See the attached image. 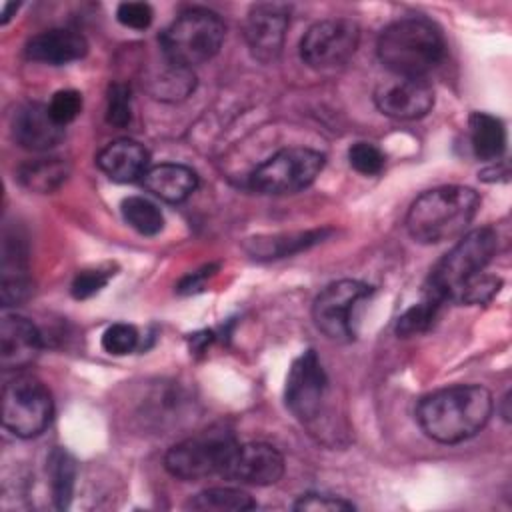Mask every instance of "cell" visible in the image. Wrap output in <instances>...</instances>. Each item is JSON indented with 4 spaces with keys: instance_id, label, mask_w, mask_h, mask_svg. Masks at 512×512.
Wrapping results in <instances>:
<instances>
[{
    "instance_id": "27",
    "label": "cell",
    "mask_w": 512,
    "mask_h": 512,
    "mask_svg": "<svg viewBox=\"0 0 512 512\" xmlns=\"http://www.w3.org/2000/svg\"><path fill=\"white\" fill-rule=\"evenodd\" d=\"M186 506L192 510H216V512L240 510L242 512V510L256 508V502L252 500L250 494L238 488H208L198 492L194 498H190Z\"/></svg>"
},
{
    "instance_id": "21",
    "label": "cell",
    "mask_w": 512,
    "mask_h": 512,
    "mask_svg": "<svg viewBox=\"0 0 512 512\" xmlns=\"http://www.w3.org/2000/svg\"><path fill=\"white\" fill-rule=\"evenodd\" d=\"M70 176V164L58 156H40L26 160L16 170V180L30 192L50 194Z\"/></svg>"
},
{
    "instance_id": "3",
    "label": "cell",
    "mask_w": 512,
    "mask_h": 512,
    "mask_svg": "<svg viewBox=\"0 0 512 512\" xmlns=\"http://www.w3.org/2000/svg\"><path fill=\"white\" fill-rule=\"evenodd\" d=\"M446 52L442 32L426 18H402L388 24L378 38V58L392 76L424 78Z\"/></svg>"
},
{
    "instance_id": "5",
    "label": "cell",
    "mask_w": 512,
    "mask_h": 512,
    "mask_svg": "<svg viewBox=\"0 0 512 512\" xmlns=\"http://www.w3.org/2000/svg\"><path fill=\"white\" fill-rule=\"evenodd\" d=\"M226 26L208 8L184 10L160 36V48L168 62L194 68L214 58L224 42Z\"/></svg>"
},
{
    "instance_id": "19",
    "label": "cell",
    "mask_w": 512,
    "mask_h": 512,
    "mask_svg": "<svg viewBox=\"0 0 512 512\" xmlns=\"http://www.w3.org/2000/svg\"><path fill=\"white\" fill-rule=\"evenodd\" d=\"M142 184L156 198L178 204L190 198L192 192L198 188V176L192 168L184 164L164 162L150 166L142 176Z\"/></svg>"
},
{
    "instance_id": "20",
    "label": "cell",
    "mask_w": 512,
    "mask_h": 512,
    "mask_svg": "<svg viewBox=\"0 0 512 512\" xmlns=\"http://www.w3.org/2000/svg\"><path fill=\"white\" fill-rule=\"evenodd\" d=\"M30 294L26 248L18 236H6L2 244V286L0 298L4 306H16Z\"/></svg>"
},
{
    "instance_id": "39",
    "label": "cell",
    "mask_w": 512,
    "mask_h": 512,
    "mask_svg": "<svg viewBox=\"0 0 512 512\" xmlns=\"http://www.w3.org/2000/svg\"><path fill=\"white\" fill-rule=\"evenodd\" d=\"M16 10H18L16 2H4L2 4V12H0V22L6 24L12 18V12H16Z\"/></svg>"
},
{
    "instance_id": "26",
    "label": "cell",
    "mask_w": 512,
    "mask_h": 512,
    "mask_svg": "<svg viewBox=\"0 0 512 512\" xmlns=\"http://www.w3.org/2000/svg\"><path fill=\"white\" fill-rule=\"evenodd\" d=\"M122 218L130 228L142 236H156L164 228V216L160 208L142 196H128L120 204Z\"/></svg>"
},
{
    "instance_id": "28",
    "label": "cell",
    "mask_w": 512,
    "mask_h": 512,
    "mask_svg": "<svg viewBox=\"0 0 512 512\" xmlns=\"http://www.w3.org/2000/svg\"><path fill=\"white\" fill-rule=\"evenodd\" d=\"M186 396L184 392L176 386H160L156 388L148 398H146V406L148 412L144 414L148 420H152L156 426L164 428V424H172L174 420L182 418L178 414H182L184 406H186Z\"/></svg>"
},
{
    "instance_id": "6",
    "label": "cell",
    "mask_w": 512,
    "mask_h": 512,
    "mask_svg": "<svg viewBox=\"0 0 512 512\" xmlns=\"http://www.w3.org/2000/svg\"><path fill=\"white\" fill-rule=\"evenodd\" d=\"M238 440L224 424L210 426L176 442L164 456V468L170 476L186 482L202 480L222 470L232 456Z\"/></svg>"
},
{
    "instance_id": "14",
    "label": "cell",
    "mask_w": 512,
    "mask_h": 512,
    "mask_svg": "<svg viewBox=\"0 0 512 512\" xmlns=\"http://www.w3.org/2000/svg\"><path fill=\"white\" fill-rule=\"evenodd\" d=\"M284 474V456L266 442L238 444L228 458L222 476L232 482L270 486Z\"/></svg>"
},
{
    "instance_id": "13",
    "label": "cell",
    "mask_w": 512,
    "mask_h": 512,
    "mask_svg": "<svg viewBox=\"0 0 512 512\" xmlns=\"http://www.w3.org/2000/svg\"><path fill=\"white\" fill-rule=\"evenodd\" d=\"M376 108L396 120H416L434 106V90L426 78L394 76L374 90Z\"/></svg>"
},
{
    "instance_id": "30",
    "label": "cell",
    "mask_w": 512,
    "mask_h": 512,
    "mask_svg": "<svg viewBox=\"0 0 512 512\" xmlns=\"http://www.w3.org/2000/svg\"><path fill=\"white\" fill-rule=\"evenodd\" d=\"M132 118V92L128 84L114 82L108 86L106 98V120L116 128H124Z\"/></svg>"
},
{
    "instance_id": "9",
    "label": "cell",
    "mask_w": 512,
    "mask_h": 512,
    "mask_svg": "<svg viewBox=\"0 0 512 512\" xmlns=\"http://www.w3.org/2000/svg\"><path fill=\"white\" fill-rule=\"evenodd\" d=\"M372 294V286L360 280H338L328 284L312 304L316 328L334 342H352L358 306Z\"/></svg>"
},
{
    "instance_id": "18",
    "label": "cell",
    "mask_w": 512,
    "mask_h": 512,
    "mask_svg": "<svg viewBox=\"0 0 512 512\" xmlns=\"http://www.w3.org/2000/svg\"><path fill=\"white\" fill-rule=\"evenodd\" d=\"M88 52L86 38L70 28H52L32 36L26 42V56L36 62L60 66L84 58Z\"/></svg>"
},
{
    "instance_id": "17",
    "label": "cell",
    "mask_w": 512,
    "mask_h": 512,
    "mask_svg": "<svg viewBox=\"0 0 512 512\" xmlns=\"http://www.w3.org/2000/svg\"><path fill=\"white\" fill-rule=\"evenodd\" d=\"M96 164L110 180L126 184L142 180V176L150 168V154L140 142L130 138H118L98 152Z\"/></svg>"
},
{
    "instance_id": "33",
    "label": "cell",
    "mask_w": 512,
    "mask_h": 512,
    "mask_svg": "<svg viewBox=\"0 0 512 512\" xmlns=\"http://www.w3.org/2000/svg\"><path fill=\"white\" fill-rule=\"evenodd\" d=\"M138 330L132 324L126 322H116L108 326L102 334V348L108 354L114 356H124L130 354L138 346Z\"/></svg>"
},
{
    "instance_id": "4",
    "label": "cell",
    "mask_w": 512,
    "mask_h": 512,
    "mask_svg": "<svg viewBox=\"0 0 512 512\" xmlns=\"http://www.w3.org/2000/svg\"><path fill=\"white\" fill-rule=\"evenodd\" d=\"M498 248V234L492 226L474 228L440 258L432 268L424 294L440 300L442 304L458 296V292L490 264Z\"/></svg>"
},
{
    "instance_id": "8",
    "label": "cell",
    "mask_w": 512,
    "mask_h": 512,
    "mask_svg": "<svg viewBox=\"0 0 512 512\" xmlns=\"http://www.w3.org/2000/svg\"><path fill=\"white\" fill-rule=\"evenodd\" d=\"M326 156L318 150L292 146L264 160L250 174V188L258 194L282 196L308 188L322 172Z\"/></svg>"
},
{
    "instance_id": "16",
    "label": "cell",
    "mask_w": 512,
    "mask_h": 512,
    "mask_svg": "<svg viewBox=\"0 0 512 512\" xmlns=\"http://www.w3.org/2000/svg\"><path fill=\"white\" fill-rule=\"evenodd\" d=\"M42 348L38 328L20 314H4L0 320V366L22 370L30 366Z\"/></svg>"
},
{
    "instance_id": "25",
    "label": "cell",
    "mask_w": 512,
    "mask_h": 512,
    "mask_svg": "<svg viewBox=\"0 0 512 512\" xmlns=\"http://www.w3.org/2000/svg\"><path fill=\"white\" fill-rule=\"evenodd\" d=\"M322 238V232H300V234H284V236H270V238H250L246 242V250L254 258H280L292 254L308 244H314Z\"/></svg>"
},
{
    "instance_id": "31",
    "label": "cell",
    "mask_w": 512,
    "mask_h": 512,
    "mask_svg": "<svg viewBox=\"0 0 512 512\" xmlns=\"http://www.w3.org/2000/svg\"><path fill=\"white\" fill-rule=\"evenodd\" d=\"M114 276V268L110 264H104V266H94V268H86V270H80L74 280H72V286H70V292L76 300H86L94 294H98L106 284L108 280Z\"/></svg>"
},
{
    "instance_id": "10",
    "label": "cell",
    "mask_w": 512,
    "mask_h": 512,
    "mask_svg": "<svg viewBox=\"0 0 512 512\" xmlns=\"http://www.w3.org/2000/svg\"><path fill=\"white\" fill-rule=\"evenodd\" d=\"M360 42V28L348 18L320 20L308 28L300 42L302 60L316 70L342 66Z\"/></svg>"
},
{
    "instance_id": "12",
    "label": "cell",
    "mask_w": 512,
    "mask_h": 512,
    "mask_svg": "<svg viewBox=\"0 0 512 512\" xmlns=\"http://www.w3.org/2000/svg\"><path fill=\"white\" fill-rule=\"evenodd\" d=\"M290 24V8L280 2L254 4L244 22V38L258 62H274L284 46V36Z\"/></svg>"
},
{
    "instance_id": "7",
    "label": "cell",
    "mask_w": 512,
    "mask_h": 512,
    "mask_svg": "<svg viewBox=\"0 0 512 512\" xmlns=\"http://www.w3.org/2000/svg\"><path fill=\"white\" fill-rule=\"evenodd\" d=\"M54 414L50 390L34 376L18 374L2 388V424L18 438L42 434Z\"/></svg>"
},
{
    "instance_id": "38",
    "label": "cell",
    "mask_w": 512,
    "mask_h": 512,
    "mask_svg": "<svg viewBox=\"0 0 512 512\" xmlns=\"http://www.w3.org/2000/svg\"><path fill=\"white\" fill-rule=\"evenodd\" d=\"M208 276H212V268H210V266H206L204 270L192 272L190 276H186V278L178 284V292H182V294H190V292L200 290V288H202V284H204V280H206Z\"/></svg>"
},
{
    "instance_id": "37",
    "label": "cell",
    "mask_w": 512,
    "mask_h": 512,
    "mask_svg": "<svg viewBox=\"0 0 512 512\" xmlns=\"http://www.w3.org/2000/svg\"><path fill=\"white\" fill-rule=\"evenodd\" d=\"M116 18L126 28L146 30L152 24L154 12L146 2H122L116 10Z\"/></svg>"
},
{
    "instance_id": "24",
    "label": "cell",
    "mask_w": 512,
    "mask_h": 512,
    "mask_svg": "<svg viewBox=\"0 0 512 512\" xmlns=\"http://www.w3.org/2000/svg\"><path fill=\"white\" fill-rule=\"evenodd\" d=\"M52 500L58 510H66L70 506L74 484H76V460L64 448H54L46 460Z\"/></svg>"
},
{
    "instance_id": "40",
    "label": "cell",
    "mask_w": 512,
    "mask_h": 512,
    "mask_svg": "<svg viewBox=\"0 0 512 512\" xmlns=\"http://www.w3.org/2000/svg\"><path fill=\"white\" fill-rule=\"evenodd\" d=\"M502 404H504V410H502V418H504V420H510V410H508V404H510V394H506V396L502 398Z\"/></svg>"
},
{
    "instance_id": "36",
    "label": "cell",
    "mask_w": 512,
    "mask_h": 512,
    "mask_svg": "<svg viewBox=\"0 0 512 512\" xmlns=\"http://www.w3.org/2000/svg\"><path fill=\"white\" fill-rule=\"evenodd\" d=\"M356 506L344 498L330 496V494H318V492H308L302 494L294 502V510L300 512H350Z\"/></svg>"
},
{
    "instance_id": "11",
    "label": "cell",
    "mask_w": 512,
    "mask_h": 512,
    "mask_svg": "<svg viewBox=\"0 0 512 512\" xmlns=\"http://www.w3.org/2000/svg\"><path fill=\"white\" fill-rule=\"evenodd\" d=\"M326 372L314 350L302 352L290 366L284 386V402L288 410L302 422L318 416L326 392Z\"/></svg>"
},
{
    "instance_id": "22",
    "label": "cell",
    "mask_w": 512,
    "mask_h": 512,
    "mask_svg": "<svg viewBox=\"0 0 512 512\" xmlns=\"http://www.w3.org/2000/svg\"><path fill=\"white\" fill-rule=\"evenodd\" d=\"M470 144L480 160H498L506 148V130L500 118L486 112H472L468 118Z\"/></svg>"
},
{
    "instance_id": "34",
    "label": "cell",
    "mask_w": 512,
    "mask_h": 512,
    "mask_svg": "<svg viewBox=\"0 0 512 512\" xmlns=\"http://www.w3.org/2000/svg\"><path fill=\"white\" fill-rule=\"evenodd\" d=\"M48 110H50V116L60 124V126H66L70 124L82 110V94L78 90H72V88H66V90H58L50 104H48Z\"/></svg>"
},
{
    "instance_id": "2",
    "label": "cell",
    "mask_w": 512,
    "mask_h": 512,
    "mask_svg": "<svg viewBox=\"0 0 512 512\" xmlns=\"http://www.w3.org/2000/svg\"><path fill=\"white\" fill-rule=\"evenodd\" d=\"M480 206V196L468 186H438L422 192L408 208L406 230L420 244H440L466 232Z\"/></svg>"
},
{
    "instance_id": "32",
    "label": "cell",
    "mask_w": 512,
    "mask_h": 512,
    "mask_svg": "<svg viewBox=\"0 0 512 512\" xmlns=\"http://www.w3.org/2000/svg\"><path fill=\"white\" fill-rule=\"evenodd\" d=\"M348 162L356 172L364 176H376L384 170L386 156L378 146L370 142H356L348 148Z\"/></svg>"
},
{
    "instance_id": "35",
    "label": "cell",
    "mask_w": 512,
    "mask_h": 512,
    "mask_svg": "<svg viewBox=\"0 0 512 512\" xmlns=\"http://www.w3.org/2000/svg\"><path fill=\"white\" fill-rule=\"evenodd\" d=\"M500 284L502 282L496 276H476L474 280H470L458 292L454 302H458V304H486L498 292Z\"/></svg>"
},
{
    "instance_id": "23",
    "label": "cell",
    "mask_w": 512,
    "mask_h": 512,
    "mask_svg": "<svg viewBox=\"0 0 512 512\" xmlns=\"http://www.w3.org/2000/svg\"><path fill=\"white\" fill-rule=\"evenodd\" d=\"M146 86L154 98L176 102V100L188 98L194 92L196 78L190 68H184L166 60V64L158 72L148 76Z\"/></svg>"
},
{
    "instance_id": "15",
    "label": "cell",
    "mask_w": 512,
    "mask_h": 512,
    "mask_svg": "<svg viewBox=\"0 0 512 512\" xmlns=\"http://www.w3.org/2000/svg\"><path fill=\"white\" fill-rule=\"evenodd\" d=\"M12 138L24 150L46 152L60 144L64 126L50 116L48 104L28 102L12 116Z\"/></svg>"
},
{
    "instance_id": "1",
    "label": "cell",
    "mask_w": 512,
    "mask_h": 512,
    "mask_svg": "<svg viewBox=\"0 0 512 512\" xmlns=\"http://www.w3.org/2000/svg\"><path fill=\"white\" fill-rule=\"evenodd\" d=\"M494 410L492 394L484 386L458 384L424 396L416 408L422 432L440 444H458L476 436Z\"/></svg>"
},
{
    "instance_id": "29",
    "label": "cell",
    "mask_w": 512,
    "mask_h": 512,
    "mask_svg": "<svg viewBox=\"0 0 512 512\" xmlns=\"http://www.w3.org/2000/svg\"><path fill=\"white\" fill-rule=\"evenodd\" d=\"M442 302L432 298V296H426L422 298V302L410 306L398 320H396V334L400 338H410V336H416L420 332H426L434 320H436V314L440 310Z\"/></svg>"
}]
</instances>
